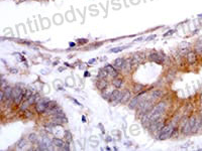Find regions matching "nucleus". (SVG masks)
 I'll list each match as a JSON object with an SVG mask.
<instances>
[{
    "mask_svg": "<svg viewBox=\"0 0 202 151\" xmlns=\"http://www.w3.org/2000/svg\"><path fill=\"white\" fill-rule=\"evenodd\" d=\"M155 37H156L155 34H152V35H150L149 37H147V39H146V40H148V42H150V40H152V39H155Z\"/></svg>",
    "mask_w": 202,
    "mask_h": 151,
    "instance_id": "obj_29",
    "label": "nucleus"
},
{
    "mask_svg": "<svg viewBox=\"0 0 202 151\" xmlns=\"http://www.w3.org/2000/svg\"><path fill=\"white\" fill-rule=\"evenodd\" d=\"M9 71H10V72H11V73H12V74H16V73H17V72H18V71H17V70H16V68H9Z\"/></svg>",
    "mask_w": 202,
    "mask_h": 151,
    "instance_id": "obj_30",
    "label": "nucleus"
},
{
    "mask_svg": "<svg viewBox=\"0 0 202 151\" xmlns=\"http://www.w3.org/2000/svg\"><path fill=\"white\" fill-rule=\"evenodd\" d=\"M33 93L31 92L30 90H29V89H26L25 90V95H24V100H29V99L33 96Z\"/></svg>",
    "mask_w": 202,
    "mask_h": 151,
    "instance_id": "obj_26",
    "label": "nucleus"
},
{
    "mask_svg": "<svg viewBox=\"0 0 202 151\" xmlns=\"http://www.w3.org/2000/svg\"><path fill=\"white\" fill-rule=\"evenodd\" d=\"M149 59H150V61H155V63H158V64H162L164 61V57H162L161 54H159L158 53H150L149 54Z\"/></svg>",
    "mask_w": 202,
    "mask_h": 151,
    "instance_id": "obj_11",
    "label": "nucleus"
},
{
    "mask_svg": "<svg viewBox=\"0 0 202 151\" xmlns=\"http://www.w3.org/2000/svg\"><path fill=\"white\" fill-rule=\"evenodd\" d=\"M51 122L53 123L54 125H62L64 123L68 122V119L64 116H57V117H52Z\"/></svg>",
    "mask_w": 202,
    "mask_h": 151,
    "instance_id": "obj_9",
    "label": "nucleus"
},
{
    "mask_svg": "<svg viewBox=\"0 0 202 151\" xmlns=\"http://www.w3.org/2000/svg\"><path fill=\"white\" fill-rule=\"evenodd\" d=\"M30 106L29 100H23V102L19 105V112L20 113H24L25 110L29 109V107Z\"/></svg>",
    "mask_w": 202,
    "mask_h": 151,
    "instance_id": "obj_19",
    "label": "nucleus"
},
{
    "mask_svg": "<svg viewBox=\"0 0 202 151\" xmlns=\"http://www.w3.org/2000/svg\"><path fill=\"white\" fill-rule=\"evenodd\" d=\"M141 102V95L137 94L134 96V98H131L130 102H128V108H130V110H134V109H137L138 103Z\"/></svg>",
    "mask_w": 202,
    "mask_h": 151,
    "instance_id": "obj_7",
    "label": "nucleus"
},
{
    "mask_svg": "<svg viewBox=\"0 0 202 151\" xmlns=\"http://www.w3.org/2000/svg\"><path fill=\"white\" fill-rule=\"evenodd\" d=\"M41 97V95L39 94V93H34V94H33V96L29 99V104L30 105H34L36 103L40 100Z\"/></svg>",
    "mask_w": 202,
    "mask_h": 151,
    "instance_id": "obj_18",
    "label": "nucleus"
},
{
    "mask_svg": "<svg viewBox=\"0 0 202 151\" xmlns=\"http://www.w3.org/2000/svg\"><path fill=\"white\" fill-rule=\"evenodd\" d=\"M181 134L183 135H188L191 133V127L188 121V118H183L182 122H181V129H180Z\"/></svg>",
    "mask_w": 202,
    "mask_h": 151,
    "instance_id": "obj_4",
    "label": "nucleus"
},
{
    "mask_svg": "<svg viewBox=\"0 0 202 151\" xmlns=\"http://www.w3.org/2000/svg\"><path fill=\"white\" fill-rule=\"evenodd\" d=\"M132 89H134V93H137V94H138V93H141V92L144 91L145 86H144V85H141V84H135Z\"/></svg>",
    "mask_w": 202,
    "mask_h": 151,
    "instance_id": "obj_21",
    "label": "nucleus"
},
{
    "mask_svg": "<svg viewBox=\"0 0 202 151\" xmlns=\"http://www.w3.org/2000/svg\"><path fill=\"white\" fill-rule=\"evenodd\" d=\"M113 64L118 68V70H123L125 68V64H126V61H125L124 57H117V59L114 61Z\"/></svg>",
    "mask_w": 202,
    "mask_h": 151,
    "instance_id": "obj_12",
    "label": "nucleus"
},
{
    "mask_svg": "<svg viewBox=\"0 0 202 151\" xmlns=\"http://www.w3.org/2000/svg\"><path fill=\"white\" fill-rule=\"evenodd\" d=\"M112 85H113V87H115L116 89H120L123 85V80L120 78H118V77L114 78L113 81H112Z\"/></svg>",
    "mask_w": 202,
    "mask_h": 151,
    "instance_id": "obj_17",
    "label": "nucleus"
},
{
    "mask_svg": "<svg viewBox=\"0 0 202 151\" xmlns=\"http://www.w3.org/2000/svg\"><path fill=\"white\" fill-rule=\"evenodd\" d=\"M174 124L173 123H170V124L164 125V127L162 128V130L160 131V133L158 134V137L160 140H165L167 138H170L172 137V132L174 129Z\"/></svg>",
    "mask_w": 202,
    "mask_h": 151,
    "instance_id": "obj_2",
    "label": "nucleus"
},
{
    "mask_svg": "<svg viewBox=\"0 0 202 151\" xmlns=\"http://www.w3.org/2000/svg\"><path fill=\"white\" fill-rule=\"evenodd\" d=\"M23 116H24V118H26V119L33 118V113L31 112V111H29V109H27V110H25V111H24Z\"/></svg>",
    "mask_w": 202,
    "mask_h": 151,
    "instance_id": "obj_24",
    "label": "nucleus"
},
{
    "mask_svg": "<svg viewBox=\"0 0 202 151\" xmlns=\"http://www.w3.org/2000/svg\"><path fill=\"white\" fill-rule=\"evenodd\" d=\"M145 59H146V56H145L144 53H135L134 57H132V59H131V64H141Z\"/></svg>",
    "mask_w": 202,
    "mask_h": 151,
    "instance_id": "obj_8",
    "label": "nucleus"
},
{
    "mask_svg": "<svg viewBox=\"0 0 202 151\" xmlns=\"http://www.w3.org/2000/svg\"><path fill=\"white\" fill-rule=\"evenodd\" d=\"M65 143H66V142H64V140H62V139H60V138H53V144H54V146L57 147V148H59V149H61V150L63 149V147H64Z\"/></svg>",
    "mask_w": 202,
    "mask_h": 151,
    "instance_id": "obj_15",
    "label": "nucleus"
},
{
    "mask_svg": "<svg viewBox=\"0 0 202 151\" xmlns=\"http://www.w3.org/2000/svg\"><path fill=\"white\" fill-rule=\"evenodd\" d=\"M166 109H167V103L165 101H161V102H159L157 105H155L154 107H153V109L151 110V112L149 113V115H150V124H151V122L161 118L162 115L165 113Z\"/></svg>",
    "mask_w": 202,
    "mask_h": 151,
    "instance_id": "obj_1",
    "label": "nucleus"
},
{
    "mask_svg": "<svg viewBox=\"0 0 202 151\" xmlns=\"http://www.w3.org/2000/svg\"><path fill=\"white\" fill-rule=\"evenodd\" d=\"M69 46H75V43L74 42H70V43H69Z\"/></svg>",
    "mask_w": 202,
    "mask_h": 151,
    "instance_id": "obj_33",
    "label": "nucleus"
},
{
    "mask_svg": "<svg viewBox=\"0 0 202 151\" xmlns=\"http://www.w3.org/2000/svg\"><path fill=\"white\" fill-rule=\"evenodd\" d=\"M131 99V92L130 91H124L121 94V99H120V104H126L127 102H130Z\"/></svg>",
    "mask_w": 202,
    "mask_h": 151,
    "instance_id": "obj_13",
    "label": "nucleus"
},
{
    "mask_svg": "<svg viewBox=\"0 0 202 151\" xmlns=\"http://www.w3.org/2000/svg\"><path fill=\"white\" fill-rule=\"evenodd\" d=\"M186 60L189 64H194L197 61V53L196 51H189L186 56Z\"/></svg>",
    "mask_w": 202,
    "mask_h": 151,
    "instance_id": "obj_10",
    "label": "nucleus"
},
{
    "mask_svg": "<svg viewBox=\"0 0 202 151\" xmlns=\"http://www.w3.org/2000/svg\"><path fill=\"white\" fill-rule=\"evenodd\" d=\"M77 42L80 43V44H83V43H87V42H88V40L85 39H80L77 40Z\"/></svg>",
    "mask_w": 202,
    "mask_h": 151,
    "instance_id": "obj_28",
    "label": "nucleus"
},
{
    "mask_svg": "<svg viewBox=\"0 0 202 151\" xmlns=\"http://www.w3.org/2000/svg\"><path fill=\"white\" fill-rule=\"evenodd\" d=\"M29 140L31 142V143H34L37 141V136L36 133H30L29 135Z\"/></svg>",
    "mask_w": 202,
    "mask_h": 151,
    "instance_id": "obj_23",
    "label": "nucleus"
},
{
    "mask_svg": "<svg viewBox=\"0 0 202 151\" xmlns=\"http://www.w3.org/2000/svg\"><path fill=\"white\" fill-rule=\"evenodd\" d=\"M104 68L108 72L109 76H111V77L114 78H117L118 76H119V71H118V68L114 66V64H107L104 66Z\"/></svg>",
    "mask_w": 202,
    "mask_h": 151,
    "instance_id": "obj_6",
    "label": "nucleus"
},
{
    "mask_svg": "<svg viewBox=\"0 0 202 151\" xmlns=\"http://www.w3.org/2000/svg\"><path fill=\"white\" fill-rule=\"evenodd\" d=\"M107 85H108V83L105 81V79H99V81L96 83L97 89H99V90H106Z\"/></svg>",
    "mask_w": 202,
    "mask_h": 151,
    "instance_id": "obj_14",
    "label": "nucleus"
},
{
    "mask_svg": "<svg viewBox=\"0 0 202 151\" xmlns=\"http://www.w3.org/2000/svg\"><path fill=\"white\" fill-rule=\"evenodd\" d=\"M65 137H66V140H67V142H72V140H73V138H72V134H71V132L70 131H66L65 132Z\"/></svg>",
    "mask_w": 202,
    "mask_h": 151,
    "instance_id": "obj_25",
    "label": "nucleus"
},
{
    "mask_svg": "<svg viewBox=\"0 0 202 151\" xmlns=\"http://www.w3.org/2000/svg\"><path fill=\"white\" fill-rule=\"evenodd\" d=\"M109 76V74H108V72H107L105 68H100L99 70V72H98V74H97V78L98 79H106L107 77Z\"/></svg>",
    "mask_w": 202,
    "mask_h": 151,
    "instance_id": "obj_20",
    "label": "nucleus"
},
{
    "mask_svg": "<svg viewBox=\"0 0 202 151\" xmlns=\"http://www.w3.org/2000/svg\"><path fill=\"white\" fill-rule=\"evenodd\" d=\"M82 120H83V122H84V123L86 122V119H85V117H84V116H83V117H82Z\"/></svg>",
    "mask_w": 202,
    "mask_h": 151,
    "instance_id": "obj_35",
    "label": "nucleus"
},
{
    "mask_svg": "<svg viewBox=\"0 0 202 151\" xmlns=\"http://www.w3.org/2000/svg\"><path fill=\"white\" fill-rule=\"evenodd\" d=\"M50 101L51 100L48 98H41L40 100L34 104V109H36L37 113H39V114H44V113L46 112V110L48 109Z\"/></svg>",
    "mask_w": 202,
    "mask_h": 151,
    "instance_id": "obj_3",
    "label": "nucleus"
},
{
    "mask_svg": "<svg viewBox=\"0 0 202 151\" xmlns=\"http://www.w3.org/2000/svg\"><path fill=\"white\" fill-rule=\"evenodd\" d=\"M84 76H85V77H90V73H89V72H85Z\"/></svg>",
    "mask_w": 202,
    "mask_h": 151,
    "instance_id": "obj_31",
    "label": "nucleus"
},
{
    "mask_svg": "<svg viewBox=\"0 0 202 151\" xmlns=\"http://www.w3.org/2000/svg\"><path fill=\"white\" fill-rule=\"evenodd\" d=\"M142 39V37H138V39H137L135 40H137V42H141Z\"/></svg>",
    "mask_w": 202,
    "mask_h": 151,
    "instance_id": "obj_34",
    "label": "nucleus"
},
{
    "mask_svg": "<svg viewBox=\"0 0 202 151\" xmlns=\"http://www.w3.org/2000/svg\"><path fill=\"white\" fill-rule=\"evenodd\" d=\"M201 128H202V112H201Z\"/></svg>",
    "mask_w": 202,
    "mask_h": 151,
    "instance_id": "obj_37",
    "label": "nucleus"
},
{
    "mask_svg": "<svg viewBox=\"0 0 202 151\" xmlns=\"http://www.w3.org/2000/svg\"><path fill=\"white\" fill-rule=\"evenodd\" d=\"M25 146H26V140L24 138H21L18 142H17V148L20 149V150L25 148Z\"/></svg>",
    "mask_w": 202,
    "mask_h": 151,
    "instance_id": "obj_22",
    "label": "nucleus"
},
{
    "mask_svg": "<svg viewBox=\"0 0 202 151\" xmlns=\"http://www.w3.org/2000/svg\"><path fill=\"white\" fill-rule=\"evenodd\" d=\"M94 61H95V60H94V59H93V60H91V61H88V64H90L94 63Z\"/></svg>",
    "mask_w": 202,
    "mask_h": 151,
    "instance_id": "obj_32",
    "label": "nucleus"
},
{
    "mask_svg": "<svg viewBox=\"0 0 202 151\" xmlns=\"http://www.w3.org/2000/svg\"><path fill=\"white\" fill-rule=\"evenodd\" d=\"M164 93L162 90H154L152 92V95H151V98L154 99V100H159L163 97Z\"/></svg>",
    "mask_w": 202,
    "mask_h": 151,
    "instance_id": "obj_16",
    "label": "nucleus"
},
{
    "mask_svg": "<svg viewBox=\"0 0 202 151\" xmlns=\"http://www.w3.org/2000/svg\"><path fill=\"white\" fill-rule=\"evenodd\" d=\"M200 103H201V106H202V94L200 96Z\"/></svg>",
    "mask_w": 202,
    "mask_h": 151,
    "instance_id": "obj_36",
    "label": "nucleus"
},
{
    "mask_svg": "<svg viewBox=\"0 0 202 151\" xmlns=\"http://www.w3.org/2000/svg\"><path fill=\"white\" fill-rule=\"evenodd\" d=\"M124 50V47H114V49L110 50V53H119Z\"/></svg>",
    "mask_w": 202,
    "mask_h": 151,
    "instance_id": "obj_27",
    "label": "nucleus"
},
{
    "mask_svg": "<svg viewBox=\"0 0 202 151\" xmlns=\"http://www.w3.org/2000/svg\"><path fill=\"white\" fill-rule=\"evenodd\" d=\"M121 94H122V92H120L118 89H115L109 94L108 101L111 103H119L121 99Z\"/></svg>",
    "mask_w": 202,
    "mask_h": 151,
    "instance_id": "obj_5",
    "label": "nucleus"
}]
</instances>
